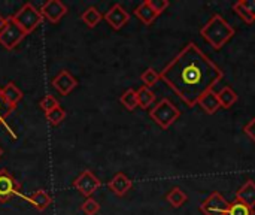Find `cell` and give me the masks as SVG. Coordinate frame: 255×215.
Here are the masks:
<instances>
[{
    "label": "cell",
    "instance_id": "cell-3",
    "mask_svg": "<svg viewBox=\"0 0 255 215\" xmlns=\"http://www.w3.org/2000/svg\"><path fill=\"white\" fill-rule=\"evenodd\" d=\"M149 117L155 121V124L166 130L181 117V111L167 97H164L149 109Z\"/></svg>",
    "mask_w": 255,
    "mask_h": 215
},
{
    "label": "cell",
    "instance_id": "cell-28",
    "mask_svg": "<svg viewBox=\"0 0 255 215\" xmlns=\"http://www.w3.org/2000/svg\"><path fill=\"white\" fill-rule=\"evenodd\" d=\"M58 106H60L58 100H57L54 96H51V94H46V96L39 102V108H40L45 114L51 112L52 109H55V108H58Z\"/></svg>",
    "mask_w": 255,
    "mask_h": 215
},
{
    "label": "cell",
    "instance_id": "cell-22",
    "mask_svg": "<svg viewBox=\"0 0 255 215\" xmlns=\"http://www.w3.org/2000/svg\"><path fill=\"white\" fill-rule=\"evenodd\" d=\"M120 102H121V105H123L127 111H134V109L139 106V103H137V91L133 90V88L126 90V91L121 94Z\"/></svg>",
    "mask_w": 255,
    "mask_h": 215
},
{
    "label": "cell",
    "instance_id": "cell-32",
    "mask_svg": "<svg viewBox=\"0 0 255 215\" xmlns=\"http://www.w3.org/2000/svg\"><path fill=\"white\" fill-rule=\"evenodd\" d=\"M242 3L247 7V10L255 18V0H242Z\"/></svg>",
    "mask_w": 255,
    "mask_h": 215
},
{
    "label": "cell",
    "instance_id": "cell-19",
    "mask_svg": "<svg viewBox=\"0 0 255 215\" xmlns=\"http://www.w3.org/2000/svg\"><path fill=\"white\" fill-rule=\"evenodd\" d=\"M81 19L87 24V27H88V28H94V27H96L102 19H103V15H102V12H100L97 7L90 6V7H87V9L82 12Z\"/></svg>",
    "mask_w": 255,
    "mask_h": 215
},
{
    "label": "cell",
    "instance_id": "cell-26",
    "mask_svg": "<svg viewBox=\"0 0 255 215\" xmlns=\"http://www.w3.org/2000/svg\"><path fill=\"white\" fill-rule=\"evenodd\" d=\"M45 118L48 120V123H49L51 126H58V124L66 118V111H64L61 106H58V108L52 109L51 112L45 114Z\"/></svg>",
    "mask_w": 255,
    "mask_h": 215
},
{
    "label": "cell",
    "instance_id": "cell-12",
    "mask_svg": "<svg viewBox=\"0 0 255 215\" xmlns=\"http://www.w3.org/2000/svg\"><path fill=\"white\" fill-rule=\"evenodd\" d=\"M131 186H133L131 180H130L126 174H123V172H118V174L108 183L109 190H111L114 195L120 196V198L124 196V195L131 189Z\"/></svg>",
    "mask_w": 255,
    "mask_h": 215
},
{
    "label": "cell",
    "instance_id": "cell-7",
    "mask_svg": "<svg viewBox=\"0 0 255 215\" xmlns=\"http://www.w3.org/2000/svg\"><path fill=\"white\" fill-rule=\"evenodd\" d=\"M21 187L15 177L6 169L0 171V202H7L15 196H21Z\"/></svg>",
    "mask_w": 255,
    "mask_h": 215
},
{
    "label": "cell",
    "instance_id": "cell-25",
    "mask_svg": "<svg viewBox=\"0 0 255 215\" xmlns=\"http://www.w3.org/2000/svg\"><path fill=\"white\" fill-rule=\"evenodd\" d=\"M13 111H15V108H13V106H10V105L4 100V97H3V94H1V87H0V126H4V127L7 129V132H9V133H12V130L7 127V124H6V118H7Z\"/></svg>",
    "mask_w": 255,
    "mask_h": 215
},
{
    "label": "cell",
    "instance_id": "cell-13",
    "mask_svg": "<svg viewBox=\"0 0 255 215\" xmlns=\"http://www.w3.org/2000/svg\"><path fill=\"white\" fill-rule=\"evenodd\" d=\"M202 106V109L208 114V115H212L215 114L221 105H220V99H218V93L214 91V90H209L208 93H205L200 99H199V103Z\"/></svg>",
    "mask_w": 255,
    "mask_h": 215
},
{
    "label": "cell",
    "instance_id": "cell-15",
    "mask_svg": "<svg viewBox=\"0 0 255 215\" xmlns=\"http://www.w3.org/2000/svg\"><path fill=\"white\" fill-rule=\"evenodd\" d=\"M1 94H3V97H4V100L10 105V106H16L19 102H21V99L24 97V94H22V91L15 85V82H7L4 87H1Z\"/></svg>",
    "mask_w": 255,
    "mask_h": 215
},
{
    "label": "cell",
    "instance_id": "cell-17",
    "mask_svg": "<svg viewBox=\"0 0 255 215\" xmlns=\"http://www.w3.org/2000/svg\"><path fill=\"white\" fill-rule=\"evenodd\" d=\"M134 15H136L145 25H151V24L154 22V19L158 16V15L152 10V7L149 6V1H148V0L142 1V3L134 9Z\"/></svg>",
    "mask_w": 255,
    "mask_h": 215
},
{
    "label": "cell",
    "instance_id": "cell-18",
    "mask_svg": "<svg viewBox=\"0 0 255 215\" xmlns=\"http://www.w3.org/2000/svg\"><path fill=\"white\" fill-rule=\"evenodd\" d=\"M166 201H167V204H169L172 208H181V207L188 201V196H187V193H185L181 187H173V189L166 195Z\"/></svg>",
    "mask_w": 255,
    "mask_h": 215
},
{
    "label": "cell",
    "instance_id": "cell-24",
    "mask_svg": "<svg viewBox=\"0 0 255 215\" xmlns=\"http://www.w3.org/2000/svg\"><path fill=\"white\" fill-rule=\"evenodd\" d=\"M140 79H142V82H143L145 87L151 88V87H154L161 79V76H160V72H157L154 67H148V69H145L142 72Z\"/></svg>",
    "mask_w": 255,
    "mask_h": 215
},
{
    "label": "cell",
    "instance_id": "cell-27",
    "mask_svg": "<svg viewBox=\"0 0 255 215\" xmlns=\"http://www.w3.org/2000/svg\"><path fill=\"white\" fill-rule=\"evenodd\" d=\"M81 211L85 215H97L100 211V204L93 199V198H88L85 199V202L81 205Z\"/></svg>",
    "mask_w": 255,
    "mask_h": 215
},
{
    "label": "cell",
    "instance_id": "cell-10",
    "mask_svg": "<svg viewBox=\"0 0 255 215\" xmlns=\"http://www.w3.org/2000/svg\"><path fill=\"white\" fill-rule=\"evenodd\" d=\"M106 19V22L114 28V30H120L123 28L128 21H130V13L120 4V3H115L112 4V7L105 13L103 16Z\"/></svg>",
    "mask_w": 255,
    "mask_h": 215
},
{
    "label": "cell",
    "instance_id": "cell-21",
    "mask_svg": "<svg viewBox=\"0 0 255 215\" xmlns=\"http://www.w3.org/2000/svg\"><path fill=\"white\" fill-rule=\"evenodd\" d=\"M154 102H155V93H154L151 88L142 85V87L137 90V103H139V108L148 109V108L152 106Z\"/></svg>",
    "mask_w": 255,
    "mask_h": 215
},
{
    "label": "cell",
    "instance_id": "cell-16",
    "mask_svg": "<svg viewBox=\"0 0 255 215\" xmlns=\"http://www.w3.org/2000/svg\"><path fill=\"white\" fill-rule=\"evenodd\" d=\"M28 202H30V205H31L34 210H37V211H45V210L52 204V198H51L45 190L40 189V190L34 192V193L30 196Z\"/></svg>",
    "mask_w": 255,
    "mask_h": 215
},
{
    "label": "cell",
    "instance_id": "cell-34",
    "mask_svg": "<svg viewBox=\"0 0 255 215\" xmlns=\"http://www.w3.org/2000/svg\"><path fill=\"white\" fill-rule=\"evenodd\" d=\"M1 156H3V150L0 148V157H1Z\"/></svg>",
    "mask_w": 255,
    "mask_h": 215
},
{
    "label": "cell",
    "instance_id": "cell-5",
    "mask_svg": "<svg viewBox=\"0 0 255 215\" xmlns=\"http://www.w3.org/2000/svg\"><path fill=\"white\" fill-rule=\"evenodd\" d=\"M25 36H27V34H25V33L21 30V27L12 19V16H7V18H6V24H4V27H3V30H1V33H0V45H1L4 49L10 51V49H13Z\"/></svg>",
    "mask_w": 255,
    "mask_h": 215
},
{
    "label": "cell",
    "instance_id": "cell-30",
    "mask_svg": "<svg viewBox=\"0 0 255 215\" xmlns=\"http://www.w3.org/2000/svg\"><path fill=\"white\" fill-rule=\"evenodd\" d=\"M149 1V6L152 7V10L157 13V15H160V13H163L167 7H169V1L167 0H148Z\"/></svg>",
    "mask_w": 255,
    "mask_h": 215
},
{
    "label": "cell",
    "instance_id": "cell-2",
    "mask_svg": "<svg viewBox=\"0 0 255 215\" xmlns=\"http://www.w3.org/2000/svg\"><path fill=\"white\" fill-rule=\"evenodd\" d=\"M200 34L214 49H221L236 34V30L223 18V15L214 13L200 28Z\"/></svg>",
    "mask_w": 255,
    "mask_h": 215
},
{
    "label": "cell",
    "instance_id": "cell-29",
    "mask_svg": "<svg viewBox=\"0 0 255 215\" xmlns=\"http://www.w3.org/2000/svg\"><path fill=\"white\" fill-rule=\"evenodd\" d=\"M233 10L247 22V24H253L255 21V18L247 10V7L244 6V3H242V0H239V1H236L235 4H233Z\"/></svg>",
    "mask_w": 255,
    "mask_h": 215
},
{
    "label": "cell",
    "instance_id": "cell-1",
    "mask_svg": "<svg viewBox=\"0 0 255 215\" xmlns=\"http://www.w3.org/2000/svg\"><path fill=\"white\" fill-rule=\"evenodd\" d=\"M161 79L190 108L214 90L224 78L223 69L214 63L194 42H188L160 72Z\"/></svg>",
    "mask_w": 255,
    "mask_h": 215
},
{
    "label": "cell",
    "instance_id": "cell-23",
    "mask_svg": "<svg viewBox=\"0 0 255 215\" xmlns=\"http://www.w3.org/2000/svg\"><path fill=\"white\" fill-rule=\"evenodd\" d=\"M227 215H255V210L235 199L229 207Z\"/></svg>",
    "mask_w": 255,
    "mask_h": 215
},
{
    "label": "cell",
    "instance_id": "cell-4",
    "mask_svg": "<svg viewBox=\"0 0 255 215\" xmlns=\"http://www.w3.org/2000/svg\"><path fill=\"white\" fill-rule=\"evenodd\" d=\"M12 19L21 27L25 34H30L43 21V16L39 9H36L30 1H27L16 13L12 15Z\"/></svg>",
    "mask_w": 255,
    "mask_h": 215
},
{
    "label": "cell",
    "instance_id": "cell-31",
    "mask_svg": "<svg viewBox=\"0 0 255 215\" xmlns=\"http://www.w3.org/2000/svg\"><path fill=\"white\" fill-rule=\"evenodd\" d=\"M244 132H245V133H247V135L255 142V117L247 124V126H245V127H244Z\"/></svg>",
    "mask_w": 255,
    "mask_h": 215
},
{
    "label": "cell",
    "instance_id": "cell-33",
    "mask_svg": "<svg viewBox=\"0 0 255 215\" xmlns=\"http://www.w3.org/2000/svg\"><path fill=\"white\" fill-rule=\"evenodd\" d=\"M4 24H6V18H3V16L0 15V33H1V30H3V27H4Z\"/></svg>",
    "mask_w": 255,
    "mask_h": 215
},
{
    "label": "cell",
    "instance_id": "cell-6",
    "mask_svg": "<svg viewBox=\"0 0 255 215\" xmlns=\"http://www.w3.org/2000/svg\"><path fill=\"white\" fill-rule=\"evenodd\" d=\"M73 187L87 199L91 198L94 195V192H97L102 187V181L91 172V171H84L75 181H73Z\"/></svg>",
    "mask_w": 255,
    "mask_h": 215
},
{
    "label": "cell",
    "instance_id": "cell-11",
    "mask_svg": "<svg viewBox=\"0 0 255 215\" xmlns=\"http://www.w3.org/2000/svg\"><path fill=\"white\" fill-rule=\"evenodd\" d=\"M52 87H54L61 96H67V94H70V93L78 87V79H76L69 70H61V72L52 79Z\"/></svg>",
    "mask_w": 255,
    "mask_h": 215
},
{
    "label": "cell",
    "instance_id": "cell-8",
    "mask_svg": "<svg viewBox=\"0 0 255 215\" xmlns=\"http://www.w3.org/2000/svg\"><path fill=\"white\" fill-rule=\"evenodd\" d=\"M230 204L226 201V198L220 192H214L202 205L200 211L203 215H227Z\"/></svg>",
    "mask_w": 255,
    "mask_h": 215
},
{
    "label": "cell",
    "instance_id": "cell-14",
    "mask_svg": "<svg viewBox=\"0 0 255 215\" xmlns=\"http://www.w3.org/2000/svg\"><path fill=\"white\" fill-rule=\"evenodd\" d=\"M236 201L251 207L255 210V183L253 180H248L238 192H236Z\"/></svg>",
    "mask_w": 255,
    "mask_h": 215
},
{
    "label": "cell",
    "instance_id": "cell-20",
    "mask_svg": "<svg viewBox=\"0 0 255 215\" xmlns=\"http://www.w3.org/2000/svg\"><path fill=\"white\" fill-rule=\"evenodd\" d=\"M218 99H220V105L224 109H230L239 99L238 93L232 88V87H224L220 93H218Z\"/></svg>",
    "mask_w": 255,
    "mask_h": 215
},
{
    "label": "cell",
    "instance_id": "cell-9",
    "mask_svg": "<svg viewBox=\"0 0 255 215\" xmlns=\"http://www.w3.org/2000/svg\"><path fill=\"white\" fill-rule=\"evenodd\" d=\"M40 13L51 24H58L61 21V18L67 13V7L60 0H48L46 3L42 4Z\"/></svg>",
    "mask_w": 255,
    "mask_h": 215
}]
</instances>
